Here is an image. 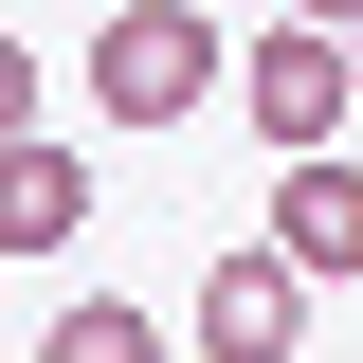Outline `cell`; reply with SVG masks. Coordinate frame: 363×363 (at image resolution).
<instances>
[{"mask_svg": "<svg viewBox=\"0 0 363 363\" xmlns=\"http://www.w3.org/2000/svg\"><path fill=\"white\" fill-rule=\"evenodd\" d=\"M218 73H236V37L200 0H109L91 18V109L109 128H182V109H218Z\"/></svg>", "mask_w": 363, "mask_h": 363, "instance_id": "1", "label": "cell"}, {"mask_svg": "<svg viewBox=\"0 0 363 363\" xmlns=\"http://www.w3.org/2000/svg\"><path fill=\"white\" fill-rule=\"evenodd\" d=\"M73 218H91V164L55 128H18V164H0V255H73Z\"/></svg>", "mask_w": 363, "mask_h": 363, "instance_id": "5", "label": "cell"}, {"mask_svg": "<svg viewBox=\"0 0 363 363\" xmlns=\"http://www.w3.org/2000/svg\"><path fill=\"white\" fill-rule=\"evenodd\" d=\"M18 363H164V327H145L128 291H73V309H55V327H37Z\"/></svg>", "mask_w": 363, "mask_h": 363, "instance_id": "6", "label": "cell"}, {"mask_svg": "<svg viewBox=\"0 0 363 363\" xmlns=\"http://www.w3.org/2000/svg\"><path fill=\"white\" fill-rule=\"evenodd\" d=\"M236 109H255L272 164H309V145L363 128V73H345V18H272V37H236Z\"/></svg>", "mask_w": 363, "mask_h": 363, "instance_id": "2", "label": "cell"}, {"mask_svg": "<svg viewBox=\"0 0 363 363\" xmlns=\"http://www.w3.org/2000/svg\"><path fill=\"white\" fill-rule=\"evenodd\" d=\"M291 327H309V272L272 236H218L200 255V363H291Z\"/></svg>", "mask_w": 363, "mask_h": 363, "instance_id": "3", "label": "cell"}, {"mask_svg": "<svg viewBox=\"0 0 363 363\" xmlns=\"http://www.w3.org/2000/svg\"><path fill=\"white\" fill-rule=\"evenodd\" d=\"M272 255L309 272V291H327V272H363V164H345V145L272 164Z\"/></svg>", "mask_w": 363, "mask_h": 363, "instance_id": "4", "label": "cell"}, {"mask_svg": "<svg viewBox=\"0 0 363 363\" xmlns=\"http://www.w3.org/2000/svg\"><path fill=\"white\" fill-rule=\"evenodd\" d=\"M291 18H363V0H291Z\"/></svg>", "mask_w": 363, "mask_h": 363, "instance_id": "7", "label": "cell"}]
</instances>
